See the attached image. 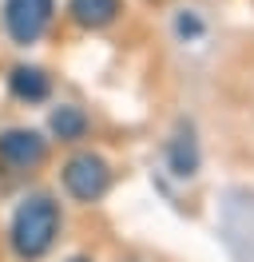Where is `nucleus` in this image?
Returning <instances> with one entry per match:
<instances>
[{"mask_svg": "<svg viewBox=\"0 0 254 262\" xmlns=\"http://www.w3.org/2000/svg\"><path fill=\"white\" fill-rule=\"evenodd\" d=\"M8 92H12L20 103H44L52 96V76L36 64H16L8 72Z\"/></svg>", "mask_w": 254, "mask_h": 262, "instance_id": "5", "label": "nucleus"}, {"mask_svg": "<svg viewBox=\"0 0 254 262\" xmlns=\"http://www.w3.org/2000/svg\"><path fill=\"white\" fill-rule=\"evenodd\" d=\"M60 183L76 203H99L111 187V167H108V159L95 155V151H76V155L60 167Z\"/></svg>", "mask_w": 254, "mask_h": 262, "instance_id": "2", "label": "nucleus"}, {"mask_svg": "<svg viewBox=\"0 0 254 262\" xmlns=\"http://www.w3.org/2000/svg\"><path fill=\"white\" fill-rule=\"evenodd\" d=\"M48 159V139L32 127H4L0 131V167L32 171Z\"/></svg>", "mask_w": 254, "mask_h": 262, "instance_id": "4", "label": "nucleus"}, {"mask_svg": "<svg viewBox=\"0 0 254 262\" xmlns=\"http://www.w3.org/2000/svg\"><path fill=\"white\" fill-rule=\"evenodd\" d=\"M123 12V0H68V16L79 28H108L115 24V16Z\"/></svg>", "mask_w": 254, "mask_h": 262, "instance_id": "6", "label": "nucleus"}, {"mask_svg": "<svg viewBox=\"0 0 254 262\" xmlns=\"http://www.w3.org/2000/svg\"><path fill=\"white\" fill-rule=\"evenodd\" d=\"M68 262H92V258H68Z\"/></svg>", "mask_w": 254, "mask_h": 262, "instance_id": "10", "label": "nucleus"}, {"mask_svg": "<svg viewBox=\"0 0 254 262\" xmlns=\"http://www.w3.org/2000/svg\"><path fill=\"white\" fill-rule=\"evenodd\" d=\"M60 227H64V214H60V203L52 195H28L20 207L12 211V223H8V246L20 262H40L56 246L60 238Z\"/></svg>", "mask_w": 254, "mask_h": 262, "instance_id": "1", "label": "nucleus"}, {"mask_svg": "<svg viewBox=\"0 0 254 262\" xmlns=\"http://www.w3.org/2000/svg\"><path fill=\"white\" fill-rule=\"evenodd\" d=\"M167 163H171V171L179 179H190L199 171V143H195V131L190 127L175 131V139L167 143Z\"/></svg>", "mask_w": 254, "mask_h": 262, "instance_id": "8", "label": "nucleus"}, {"mask_svg": "<svg viewBox=\"0 0 254 262\" xmlns=\"http://www.w3.org/2000/svg\"><path fill=\"white\" fill-rule=\"evenodd\" d=\"M88 115H83V107H76V103H60V107H52V115H48V131L60 139V143H79L83 135H88Z\"/></svg>", "mask_w": 254, "mask_h": 262, "instance_id": "7", "label": "nucleus"}, {"mask_svg": "<svg viewBox=\"0 0 254 262\" xmlns=\"http://www.w3.org/2000/svg\"><path fill=\"white\" fill-rule=\"evenodd\" d=\"M179 32H183V36H187V32H199V20L183 12V16H179Z\"/></svg>", "mask_w": 254, "mask_h": 262, "instance_id": "9", "label": "nucleus"}, {"mask_svg": "<svg viewBox=\"0 0 254 262\" xmlns=\"http://www.w3.org/2000/svg\"><path fill=\"white\" fill-rule=\"evenodd\" d=\"M56 16V0H4V32L12 44L28 48L48 32Z\"/></svg>", "mask_w": 254, "mask_h": 262, "instance_id": "3", "label": "nucleus"}]
</instances>
